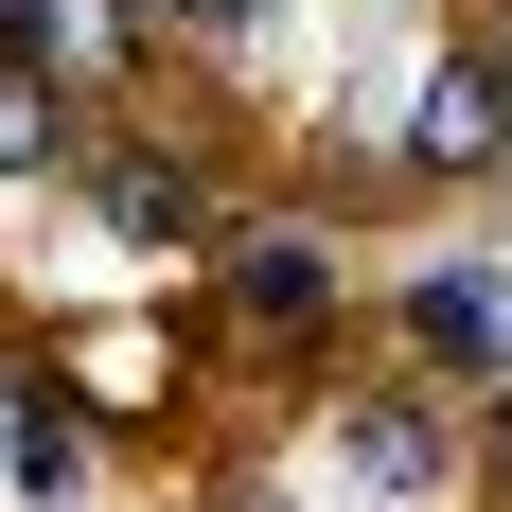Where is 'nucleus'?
<instances>
[{
    "label": "nucleus",
    "mask_w": 512,
    "mask_h": 512,
    "mask_svg": "<svg viewBox=\"0 0 512 512\" xmlns=\"http://www.w3.org/2000/svg\"><path fill=\"white\" fill-rule=\"evenodd\" d=\"M159 18H177V36H212V53H230V36H265L283 0H159Z\"/></svg>",
    "instance_id": "6e6552de"
},
{
    "label": "nucleus",
    "mask_w": 512,
    "mask_h": 512,
    "mask_svg": "<svg viewBox=\"0 0 512 512\" xmlns=\"http://www.w3.org/2000/svg\"><path fill=\"white\" fill-rule=\"evenodd\" d=\"M36 159H53V89H36V71H0V177H36Z\"/></svg>",
    "instance_id": "0eeeda50"
},
{
    "label": "nucleus",
    "mask_w": 512,
    "mask_h": 512,
    "mask_svg": "<svg viewBox=\"0 0 512 512\" xmlns=\"http://www.w3.org/2000/svg\"><path fill=\"white\" fill-rule=\"evenodd\" d=\"M230 301H248V336H318V318H336V265H318L301 230H248V248H230Z\"/></svg>",
    "instance_id": "20e7f679"
},
{
    "label": "nucleus",
    "mask_w": 512,
    "mask_h": 512,
    "mask_svg": "<svg viewBox=\"0 0 512 512\" xmlns=\"http://www.w3.org/2000/svg\"><path fill=\"white\" fill-rule=\"evenodd\" d=\"M495 460H512V407H495Z\"/></svg>",
    "instance_id": "9d476101"
},
{
    "label": "nucleus",
    "mask_w": 512,
    "mask_h": 512,
    "mask_svg": "<svg viewBox=\"0 0 512 512\" xmlns=\"http://www.w3.org/2000/svg\"><path fill=\"white\" fill-rule=\"evenodd\" d=\"M18 495H53V512L89 495V442H71V407H53V389L18 407Z\"/></svg>",
    "instance_id": "423d86ee"
},
{
    "label": "nucleus",
    "mask_w": 512,
    "mask_h": 512,
    "mask_svg": "<svg viewBox=\"0 0 512 512\" xmlns=\"http://www.w3.org/2000/svg\"><path fill=\"white\" fill-rule=\"evenodd\" d=\"M336 460H354V495H442L460 442H442L424 389H354V407H336Z\"/></svg>",
    "instance_id": "7ed1b4c3"
},
{
    "label": "nucleus",
    "mask_w": 512,
    "mask_h": 512,
    "mask_svg": "<svg viewBox=\"0 0 512 512\" xmlns=\"http://www.w3.org/2000/svg\"><path fill=\"white\" fill-rule=\"evenodd\" d=\"M212 512H283V495H212Z\"/></svg>",
    "instance_id": "1a4fd4ad"
},
{
    "label": "nucleus",
    "mask_w": 512,
    "mask_h": 512,
    "mask_svg": "<svg viewBox=\"0 0 512 512\" xmlns=\"http://www.w3.org/2000/svg\"><path fill=\"white\" fill-rule=\"evenodd\" d=\"M89 212L124 230V248H195L212 195H195V159L159 142V124H124V142H89Z\"/></svg>",
    "instance_id": "f03ea898"
},
{
    "label": "nucleus",
    "mask_w": 512,
    "mask_h": 512,
    "mask_svg": "<svg viewBox=\"0 0 512 512\" xmlns=\"http://www.w3.org/2000/svg\"><path fill=\"white\" fill-rule=\"evenodd\" d=\"M512 159V53H442L407 106V177H495Z\"/></svg>",
    "instance_id": "f257e3e1"
},
{
    "label": "nucleus",
    "mask_w": 512,
    "mask_h": 512,
    "mask_svg": "<svg viewBox=\"0 0 512 512\" xmlns=\"http://www.w3.org/2000/svg\"><path fill=\"white\" fill-rule=\"evenodd\" d=\"M407 336H424L442 371H512V318H495L477 265H424V283H407Z\"/></svg>",
    "instance_id": "39448f33"
}]
</instances>
